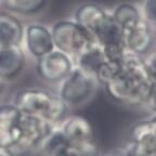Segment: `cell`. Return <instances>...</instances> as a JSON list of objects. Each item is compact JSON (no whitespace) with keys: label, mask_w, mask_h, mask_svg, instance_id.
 <instances>
[{"label":"cell","mask_w":156,"mask_h":156,"mask_svg":"<svg viewBox=\"0 0 156 156\" xmlns=\"http://www.w3.org/2000/svg\"><path fill=\"white\" fill-rule=\"evenodd\" d=\"M14 106L20 112L40 117L53 125L60 124L67 112V104L60 95L39 88L20 91L14 99Z\"/></svg>","instance_id":"6da1fadb"},{"label":"cell","mask_w":156,"mask_h":156,"mask_svg":"<svg viewBox=\"0 0 156 156\" xmlns=\"http://www.w3.org/2000/svg\"><path fill=\"white\" fill-rule=\"evenodd\" d=\"M113 100L122 104L146 105L155 108V83H144L120 72L104 85Z\"/></svg>","instance_id":"7a4b0ae2"},{"label":"cell","mask_w":156,"mask_h":156,"mask_svg":"<svg viewBox=\"0 0 156 156\" xmlns=\"http://www.w3.org/2000/svg\"><path fill=\"white\" fill-rule=\"evenodd\" d=\"M51 35L54 48L72 58L79 55L97 44L93 35L74 20H62L56 22L51 29Z\"/></svg>","instance_id":"3957f363"},{"label":"cell","mask_w":156,"mask_h":156,"mask_svg":"<svg viewBox=\"0 0 156 156\" xmlns=\"http://www.w3.org/2000/svg\"><path fill=\"white\" fill-rule=\"evenodd\" d=\"M55 128V125L40 117L21 112L20 136L15 145L9 152L14 156L24 155L41 145L47 136Z\"/></svg>","instance_id":"277c9868"},{"label":"cell","mask_w":156,"mask_h":156,"mask_svg":"<svg viewBox=\"0 0 156 156\" xmlns=\"http://www.w3.org/2000/svg\"><path fill=\"white\" fill-rule=\"evenodd\" d=\"M97 85L94 76L75 65L71 74L61 81L58 95L67 105L81 104L92 97Z\"/></svg>","instance_id":"5b68a950"},{"label":"cell","mask_w":156,"mask_h":156,"mask_svg":"<svg viewBox=\"0 0 156 156\" xmlns=\"http://www.w3.org/2000/svg\"><path fill=\"white\" fill-rule=\"evenodd\" d=\"M40 146L44 156H100L95 141L69 142L58 128H54Z\"/></svg>","instance_id":"8992f818"},{"label":"cell","mask_w":156,"mask_h":156,"mask_svg":"<svg viewBox=\"0 0 156 156\" xmlns=\"http://www.w3.org/2000/svg\"><path fill=\"white\" fill-rule=\"evenodd\" d=\"M124 156H155L156 119L151 117L138 122L130 131V141L125 146Z\"/></svg>","instance_id":"52a82bcc"},{"label":"cell","mask_w":156,"mask_h":156,"mask_svg":"<svg viewBox=\"0 0 156 156\" xmlns=\"http://www.w3.org/2000/svg\"><path fill=\"white\" fill-rule=\"evenodd\" d=\"M73 58L54 48L51 52L38 58L37 72L42 80L50 83H61L73 71Z\"/></svg>","instance_id":"ba28073f"},{"label":"cell","mask_w":156,"mask_h":156,"mask_svg":"<svg viewBox=\"0 0 156 156\" xmlns=\"http://www.w3.org/2000/svg\"><path fill=\"white\" fill-rule=\"evenodd\" d=\"M124 34V44L127 52L145 55L152 50L154 44L153 25L141 19L131 28L122 32Z\"/></svg>","instance_id":"9c48e42d"},{"label":"cell","mask_w":156,"mask_h":156,"mask_svg":"<svg viewBox=\"0 0 156 156\" xmlns=\"http://www.w3.org/2000/svg\"><path fill=\"white\" fill-rule=\"evenodd\" d=\"M26 50L34 58H41L54 49L51 30L39 23H32L26 27L23 35Z\"/></svg>","instance_id":"30bf717a"},{"label":"cell","mask_w":156,"mask_h":156,"mask_svg":"<svg viewBox=\"0 0 156 156\" xmlns=\"http://www.w3.org/2000/svg\"><path fill=\"white\" fill-rule=\"evenodd\" d=\"M21 112L14 104L0 106V149L10 150L15 145L20 136Z\"/></svg>","instance_id":"8fae6325"},{"label":"cell","mask_w":156,"mask_h":156,"mask_svg":"<svg viewBox=\"0 0 156 156\" xmlns=\"http://www.w3.org/2000/svg\"><path fill=\"white\" fill-rule=\"evenodd\" d=\"M58 129L69 142L94 141V127L90 119L83 115L65 116Z\"/></svg>","instance_id":"7c38bea8"},{"label":"cell","mask_w":156,"mask_h":156,"mask_svg":"<svg viewBox=\"0 0 156 156\" xmlns=\"http://www.w3.org/2000/svg\"><path fill=\"white\" fill-rule=\"evenodd\" d=\"M24 66L25 54L21 46L0 48V77L3 80L19 76Z\"/></svg>","instance_id":"4fadbf2b"},{"label":"cell","mask_w":156,"mask_h":156,"mask_svg":"<svg viewBox=\"0 0 156 156\" xmlns=\"http://www.w3.org/2000/svg\"><path fill=\"white\" fill-rule=\"evenodd\" d=\"M108 15L110 13H107L106 10L103 9L101 5L93 2H87L83 3L76 9L74 13V21L93 35Z\"/></svg>","instance_id":"5bb4252c"},{"label":"cell","mask_w":156,"mask_h":156,"mask_svg":"<svg viewBox=\"0 0 156 156\" xmlns=\"http://www.w3.org/2000/svg\"><path fill=\"white\" fill-rule=\"evenodd\" d=\"M24 28L17 17L8 13H0V48L21 46Z\"/></svg>","instance_id":"9a60e30c"},{"label":"cell","mask_w":156,"mask_h":156,"mask_svg":"<svg viewBox=\"0 0 156 156\" xmlns=\"http://www.w3.org/2000/svg\"><path fill=\"white\" fill-rule=\"evenodd\" d=\"M75 65L81 68V69H83L85 72H87V73L91 74L92 76H94L98 68L106 61V58H105L104 53H103V50L98 44H93L92 47L85 50L83 53L75 56Z\"/></svg>","instance_id":"2e32d148"},{"label":"cell","mask_w":156,"mask_h":156,"mask_svg":"<svg viewBox=\"0 0 156 156\" xmlns=\"http://www.w3.org/2000/svg\"><path fill=\"white\" fill-rule=\"evenodd\" d=\"M111 15L115 22L122 27V32L131 28L140 20L143 19L141 15V11L136 8V5L128 2L118 5Z\"/></svg>","instance_id":"e0dca14e"},{"label":"cell","mask_w":156,"mask_h":156,"mask_svg":"<svg viewBox=\"0 0 156 156\" xmlns=\"http://www.w3.org/2000/svg\"><path fill=\"white\" fill-rule=\"evenodd\" d=\"M47 0H3L5 5L11 11L21 14L38 12L46 5Z\"/></svg>","instance_id":"ac0fdd59"},{"label":"cell","mask_w":156,"mask_h":156,"mask_svg":"<svg viewBox=\"0 0 156 156\" xmlns=\"http://www.w3.org/2000/svg\"><path fill=\"white\" fill-rule=\"evenodd\" d=\"M141 15L146 22L154 26L156 21V0H143Z\"/></svg>","instance_id":"d6986e66"},{"label":"cell","mask_w":156,"mask_h":156,"mask_svg":"<svg viewBox=\"0 0 156 156\" xmlns=\"http://www.w3.org/2000/svg\"><path fill=\"white\" fill-rule=\"evenodd\" d=\"M0 156H14L11 152H9L8 150L0 149Z\"/></svg>","instance_id":"ffe728a7"},{"label":"cell","mask_w":156,"mask_h":156,"mask_svg":"<svg viewBox=\"0 0 156 156\" xmlns=\"http://www.w3.org/2000/svg\"><path fill=\"white\" fill-rule=\"evenodd\" d=\"M3 90H5V80L0 77V95L2 94Z\"/></svg>","instance_id":"44dd1931"},{"label":"cell","mask_w":156,"mask_h":156,"mask_svg":"<svg viewBox=\"0 0 156 156\" xmlns=\"http://www.w3.org/2000/svg\"><path fill=\"white\" fill-rule=\"evenodd\" d=\"M108 156H124L122 154H113V155H108Z\"/></svg>","instance_id":"7402d4cb"}]
</instances>
